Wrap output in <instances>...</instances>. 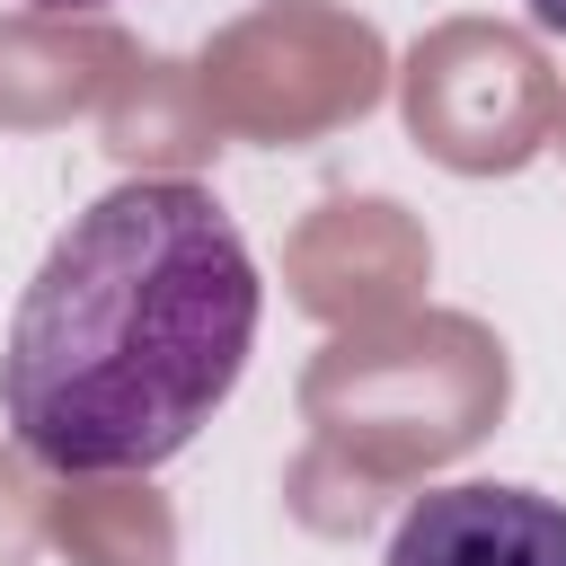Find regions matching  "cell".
<instances>
[{
	"label": "cell",
	"instance_id": "cell-1",
	"mask_svg": "<svg viewBox=\"0 0 566 566\" xmlns=\"http://www.w3.org/2000/svg\"><path fill=\"white\" fill-rule=\"evenodd\" d=\"M256 256L195 177H124L44 248L18 292L0 407L35 469L133 478L177 460L256 345Z\"/></svg>",
	"mask_w": 566,
	"mask_h": 566
},
{
	"label": "cell",
	"instance_id": "cell-2",
	"mask_svg": "<svg viewBox=\"0 0 566 566\" xmlns=\"http://www.w3.org/2000/svg\"><path fill=\"white\" fill-rule=\"evenodd\" d=\"M380 566H566V504L539 486H433L398 513Z\"/></svg>",
	"mask_w": 566,
	"mask_h": 566
},
{
	"label": "cell",
	"instance_id": "cell-3",
	"mask_svg": "<svg viewBox=\"0 0 566 566\" xmlns=\"http://www.w3.org/2000/svg\"><path fill=\"white\" fill-rule=\"evenodd\" d=\"M522 9H531V27H539V35H566V0H522Z\"/></svg>",
	"mask_w": 566,
	"mask_h": 566
},
{
	"label": "cell",
	"instance_id": "cell-4",
	"mask_svg": "<svg viewBox=\"0 0 566 566\" xmlns=\"http://www.w3.org/2000/svg\"><path fill=\"white\" fill-rule=\"evenodd\" d=\"M35 9H106V0H35Z\"/></svg>",
	"mask_w": 566,
	"mask_h": 566
}]
</instances>
